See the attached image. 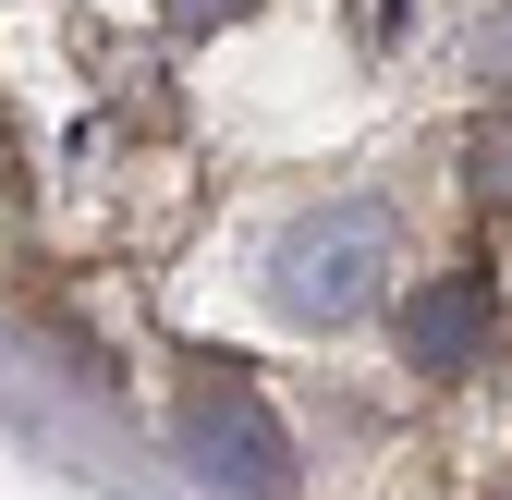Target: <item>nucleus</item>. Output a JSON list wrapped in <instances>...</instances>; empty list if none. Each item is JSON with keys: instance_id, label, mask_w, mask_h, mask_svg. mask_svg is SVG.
<instances>
[{"instance_id": "obj_2", "label": "nucleus", "mask_w": 512, "mask_h": 500, "mask_svg": "<svg viewBox=\"0 0 512 500\" xmlns=\"http://www.w3.org/2000/svg\"><path fill=\"white\" fill-rule=\"evenodd\" d=\"M196 452H208V476H232L244 500H281V427L256 415V391H244V379L196 391Z\"/></svg>"}, {"instance_id": "obj_4", "label": "nucleus", "mask_w": 512, "mask_h": 500, "mask_svg": "<svg viewBox=\"0 0 512 500\" xmlns=\"http://www.w3.org/2000/svg\"><path fill=\"white\" fill-rule=\"evenodd\" d=\"M159 13H171V25H232L244 0H159Z\"/></svg>"}, {"instance_id": "obj_1", "label": "nucleus", "mask_w": 512, "mask_h": 500, "mask_svg": "<svg viewBox=\"0 0 512 500\" xmlns=\"http://www.w3.org/2000/svg\"><path fill=\"white\" fill-rule=\"evenodd\" d=\"M378 269H391V220H378L366 196H342V208H317V220H293L269 244V305L330 330V318H354V305L378 293Z\"/></svg>"}, {"instance_id": "obj_3", "label": "nucleus", "mask_w": 512, "mask_h": 500, "mask_svg": "<svg viewBox=\"0 0 512 500\" xmlns=\"http://www.w3.org/2000/svg\"><path fill=\"white\" fill-rule=\"evenodd\" d=\"M488 330H500V305H488V281L476 269H452V281H415V305H403V354L415 366H476L488 354Z\"/></svg>"}]
</instances>
